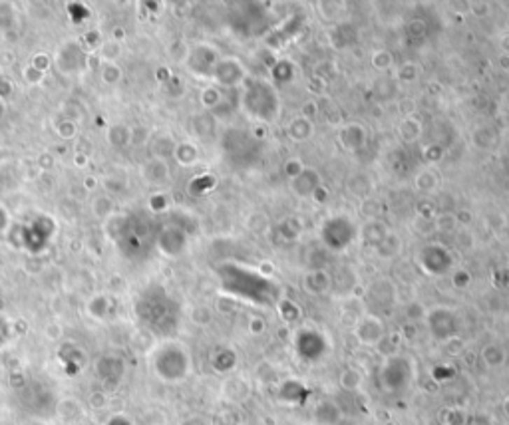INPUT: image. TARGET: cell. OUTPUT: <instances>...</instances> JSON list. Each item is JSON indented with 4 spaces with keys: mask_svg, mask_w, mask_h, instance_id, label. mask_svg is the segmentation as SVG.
I'll return each mask as SVG.
<instances>
[{
    "mask_svg": "<svg viewBox=\"0 0 509 425\" xmlns=\"http://www.w3.org/2000/svg\"><path fill=\"white\" fill-rule=\"evenodd\" d=\"M249 97V110H253L255 118H259L263 122H271L274 116L279 113V97L274 96V90L265 82H257L255 88H251L247 92ZM245 106V108H247Z\"/></svg>",
    "mask_w": 509,
    "mask_h": 425,
    "instance_id": "cell-1",
    "label": "cell"
},
{
    "mask_svg": "<svg viewBox=\"0 0 509 425\" xmlns=\"http://www.w3.org/2000/svg\"><path fill=\"white\" fill-rule=\"evenodd\" d=\"M288 132L293 135V139H307L311 135V123L307 120H295L291 123Z\"/></svg>",
    "mask_w": 509,
    "mask_h": 425,
    "instance_id": "cell-4",
    "label": "cell"
},
{
    "mask_svg": "<svg viewBox=\"0 0 509 425\" xmlns=\"http://www.w3.org/2000/svg\"><path fill=\"white\" fill-rule=\"evenodd\" d=\"M384 330L382 324L378 322V318H364L358 328H356V338L364 344V346H374L382 338Z\"/></svg>",
    "mask_w": 509,
    "mask_h": 425,
    "instance_id": "cell-2",
    "label": "cell"
},
{
    "mask_svg": "<svg viewBox=\"0 0 509 425\" xmlns=\"http://www.w3.org/2000/svg\"><path fill=\"white\" fill-rule=\"evenodd\" d=\"M340 384L348 389H354L361 386V374L356 370H347L342 376H340Z\"/></svg>",
    "mask_w": 509,
    "mask_h": 425,
    "instance_id": "cell-5",
    "label": "cell"
},
{
    "mask_svg": "<svg viewBox=\"0 0 509 425\" xmlns=\"http://www.w3.org/2000/svg\"><path fill=\"white\" fill-rule=\"evenodd\" d=\"M482 358H484V362L489 368H497V365H501L505 362V352H503L501 346L489 344V346H485L484 350H482Z\"/></svg>",
    "mask_w": 509,
    "mask_h": 425,
    "instance_id": "cell-3",
    "label": "cell"
}]
</instances>
